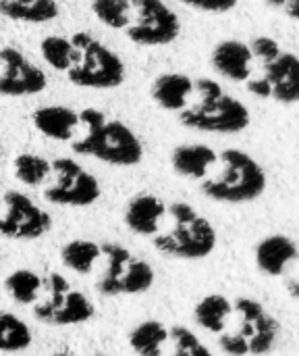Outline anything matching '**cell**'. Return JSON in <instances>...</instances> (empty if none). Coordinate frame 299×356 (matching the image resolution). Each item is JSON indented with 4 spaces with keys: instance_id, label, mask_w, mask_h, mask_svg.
I'll return each instance as SVG.
<instances>
[{
    "instance_id": "obj_1",
    "label": "cell",
    "mask_w": 299,
    "mask_h": 356,
    "mask_svg": "<svg viewBox=\"0 0 299 356\" xmlns=\"http://www.w3.org/2000/svg\"><path fill=\"white\" fill-rule=\"evenodd\" d=\"M79 115L81 125H85V134L71 142L73 152L119 167H133L142 163L144 146L125 123L106 119L102 111L92 106L83 108Z\"/></svg>"
},
{
    "instance_id": "obj_2",
    "label": "cell",
    "mask_w": 299,
    "mask_h": 356,
    "mask_svg": "<svg viewBox=\"0 0 299 356\" xmlns=\"http://www.w3.org/2000/svg\"><path fill=\"white\" fill-rule=\"evenodd\" d=\"M196 88L200 92V102L181 111V123L198 131H219V134H237L250 125L248 106L225 94L219 81L198 79Z\"/></svg>"
},
{
    "instance_id": "obj_3",
    "label": "cell",
    "mask_w": 299,
    "mask_h": 356,
    "mask_svg": "<svg viewBox=\"0 0 299 356\" xmlns=\"http://www.w3.org/2000/svg\"><path fill=\"white\" fill-rule=\"evenodd\" d=\"M173 217V229L154 236V246L162 254L177 259H204L216 246V232L208 219L200 217L187 202H175L169 207Z\"/></svg>"
},
{
    "instance_id": "obj_4",
    "label": "cell",
    "mask_w": 299,
    "mask_h": 356,
    "mask_svg": "<svg viewBox=\"0 0 299 356\" xmlns=\"http://www.w3.org/2000/svg\"><path fill=\"white\" fill-rule=\"evenodd\" d=\"M223 175L206 179L202 192L219 202H250L266 190V173L248 152L229 148L221 154Z\"/></svg>"
},
{
    "instance_id": "obj_5",
    "label": "cell",
    "mask_w": 299,
    "mask_h": 356,
    "mask_svg": "<svg viewBox=\"0 0 299 356\" xmlns=\"http://www.w3.org/2000/svg\"><path fill=\"white\" fill-rule=\"evenodd\" d=\"M73 44L77 48V56L73 67L67 71L71 83L92 90H110L125 81V65L121 56L102 42L79 31L73 35Z\"/></svg>"
},
{
    "instance_id": "obj_6",
    "label": "cell",
    "mask_w": 299,
    "mask_h": 356,
    "mask_svg": "<svg viewBox=\"0 0 299 356\" xmlns=\"http://www.w3.org/2000/svg\"><path fill=\"white\" fill-rule=\"evenodd\" d=\"M102 254L108 259L106 275L98 284V292L104 296H119V294H144L154 284L152 267L135 259L125 246L106 242L102 244Z\"/></svg>"
},
{
    "instance_id": "obj_7",
    "label": "cell",
    "mask_w": 299,
    "mask_h": 356,
    "mask_svg": "<svg viewBox=\"0 0 299 356\" xmlns=\"http://www.w3.org/2000/svg\"><path fill=\"white\" fill-rule=\"evenodd\" d=\"M52 171L56 175V184L44 190V198L48 202L62 207H89L100 198L102 190L98 179L77 161L69 156L54 159Z\"/></svg>"
},
{
    "instance_id": "obj_8",
    "label": "cell",
    "mask_w": 299,
    "mask_h": 356,
    "mask_svg": "<svg viewBox=\"0 0 299 356\" xmlns=\"http://www.w3.org/2000/svg\"><path fill=\"white\" fill-rule=\"evenodd\" d=\"M50 298L33 307V317L46 325H77L94 317V305L77 290H71L69 282L52 273L50 280Z\"/></svg>"
},
{
    "instance_id": "obj_9",
    "label": "cell",
    "mask_w": 299,
    "mask_h": 356,
    "mask_svg": "<svg viewBox=\"0 0 299 356\" xmlns=\"http://www.w3.org/2000/svg\"><path fill=\"white\" fill-rule=\"evenodd\" d=\"M137 21L127 27V38L139 46H164L179 38L181 23L162 0H131Z\"/></svg>"
},
{
    "instance_id": "obj_10",
    "label": "cell",
    "mask_w": 299,
    "mask_h": 356,
    "mask_svg": "<svg viewBox=\"0 0 299 356\" xmlns=\"http://www.w3.org/2000/svg\"><path fill=\"white\" fill-rule=\"evenodd\" d=\"M52 229V217L35 207L25 194L8 190L4 192V215L0 219V232L8 240H37Z\"/></svg>"
},
{
    "instance_id": "obj_11",
    "label": "cell",
    "mask_w": 299,
    "mask_h": 356,
    "mask_svg": "<svg viewBox=\"0 0 299 356\" xmlns=\"http://www.w3.org/2000/svg\"><path fill=\"white\" fill-rule=\"evenodd\" d=\"M0 92L2 96H33L46 90V73L31 65L19 50L6 46L0 52Z\"/></svg>"
},
{
    "instance_id": "obj_12",
    "label": "cell",
    "mask_w": 299,
    "mask_h": 356,
    "mask_svg": "<svg viewBox=\"0 0 299 356\" xmlns=\"http://www.w3.org/2000/svg\"><path fill=\"white\" fill-rule=\"evenodd\" d=\"M235 311L241 315V332L248 342H250V353L252 355H264L275 346L277 334H279V323L275 317H271L264 307L252 298H239L235 302Z\"/></svg>"
},
{
    "instance_id": "obj_13",
    "label": "cell",
    "mask_w": 299,
    "mask_h": 356,
    "mask_svg": "<svg viewBox=\"0 0 299 356\" xmlns=\"http://www.w3.org/2000/svg\"><path fill=\"white\" fill-rule=\"evenodd\" d=\"M266 67V79L273 88V98L283 104L299 100V56L293 52H281Z\"/></svg>"
},
{
    "instance_id": "obj_14",
    "label": "cell",
    "mask_w": 299,
    "mask_h": 356,
    "mask_svg": "<svg viewBox=\"0 0 299 356\" xmlns=\"http://www.w3.org/2000/svg\"><path fill=\"white\" fill-rule=\"evenodd\" d=\"M252 56H254L252 46H248L239 40H225L214 48L212 65L221 75H225L233 81H246L250 77Z\"/></svg>"
},
{
    "instance_id": "obj_15",
    "label": "cell",
    "mask_w": 299,
    "mask_h": 356,
    "mask_svg": "<svg viewBox=\"0 0 299 356\" xmlns=\"http://www.w3.org/2000/svg\"><path fill=\"white\" fill-rule=\"evenodd\" d=\"M164 215H166V204L160 198L152 194H142L129 202L125 211V223L137 236H156L160 227V219Z\"/></svg>"
},
{
    "instance_id": "obj_16",
    "label": "cell",
    "mask_w": 299,
    "mask_h": 356,
    "mask_svg": "<svg viewBox=\"0 0 299 356\" xmlns=\"http://www.w3.org/2000/svg\"><path fill=\"white\" fill-rule=\"evenodd\" d=\"M81 123V115L69 106H42L33 113V125L40 134L52 140L67 142L73 138L77 125Z\"/></svg>"
},
{
    "instance_id": "obj_17",
    "label": "cell",
    "mask_w": 299,
    "mask_h": 356,
    "mask_svg": "<svg viewBox=\"0 0 299 356\" xmlns=\"http://www.w3.org/2000/svg\"><path fill=\"white\" fill-rule=\"evenodd\" d=\"M299 248L287 236H268L256 248V263L266 275H281L285 267L296 261Z\"/></svg>"
},
{
    "instance_id": "obj_18",
    "label": "cell",
    "mask_w": 299,
    "mask_h": 356,
    "mask_svg": "<svg viewBox=\"0 0 299 356\" xmlns=\"http://www.w3.org/2000/svg\"><path fill=\"white\" fill-rule=\"evenodd\" d=\"M196 83L183 73H164L152 86V98L164 111H183Z\"/></svg>"
},
{
    "instance_id": "obj_19",
    "label": "cell",
    "mask_w": 299,
    "mask_h": 356,
    "mask_svg": "<svg viewBox=\"0 0 299 356\" xmlns=\"http://www.w3.org/2000/svg\"><path fill=\"white\" fill-rule=\"evenodd\" d=\"M216 152L210 146L204 144H189V146H179L173 150L171 163L173 169L183 175V177H191V179H202L208 169L216 163Z\"/></svg>"
},
{
    "instance_id": "obj_20",
    "label": "cell",
    "mask_w": 299,
    "mask_h": 356,
    "mask_svg": "<svg viewBox=\"0 0 299 356\" xmlns=\"http://www.w3.org/2000/svg\"><path fill=\"white\" fill-rule=\"evenodd\" d=\"M2 15L23 23H46L58 17V4L54 0H2Z\"/></svg>"
},
{
    "instance_id": "obj_21",
    "label": "cell",
    "mask_w": 299,
    "mask_h": 356,
    "mask_svg": "<svg viewBox=\"0 0 299 356\" xmlns=\"http://www.w3.org/2000/svg\"><path fill=\"white\" fill-rule=\"evenodd\" d=\"M171 330L160 321H144L129 336V346L142 356H160L164 342H169Z\"/></svg>"
},
{
    "instance_id": "obj_22",
    "label": "cell",
    "mask_w": 299,
    "mask_h": 356,
    "mask_svg": "<svg viewBox=\"0 0 299 356\" xmlns=\"http://www.w3.org/2000/svg\"><path fill=\"white\" fill-rule=\"evenodd\" d=\"M100 254H102V246H98L96 242L73 240V242L62 246L60 261L67 269H71L79 275H87L92 271L94 263L100 259Z\"/></svg>"
},
{
    "instance_id": "obj_23",
    "label": "cell",
    "mask_w": 299,
    "mask_h": 356,
    "mask_svg": "<svg viewBox=\"0 0 299 356\" xmlns=\"http://www.w3.org/2000/svg\"><path fill=\"white\" fill-rule=\"evenodd\" d=\"M233 305L229 302V298L221 296V294H210L204 300L198 302L196 307V321L200 327L219 334L225 330V321L231 315Z\"/></svg>"
},
{
    "instance_id": "obj_24",
    "label": "cell",
    "mask_w": 299,
    "mask_h": 356,
    "mask_svg": "<svg viewBox=\"0 0 299 356\" xmlns=\"http://www.w3.org/2000/svg\"><path fill=\"white\" fill-rule=\"evenodd\" d=\"M42 56L44 60L58 71H69L75 63L77 56V48L73 44V38H65V35H48L42 40L40 44Z\"/></svg>"
},
{
    "instance_id": "obj_25",
    "label": "cell",
    "mask_w": 299,
    "mask_h": 356,
    "mask_svg": "<svg viewBox=\"0 0 299 356\" xmlns=\"http://www.w3.org/2000/svg\"><path fill=\"white\" fill-rule=\"evenodd\" d=\"M31 344V332L25 321L15 317L12 313H4L0 317V350L2 353H19Z\"/></svg>"
},
{
    "instance_id": "obj_26",
    "label": "cell",
    "mask_w": 299,
    "mask_h": 356,
    "mask_svg": "<svg viewBox=\"0 0 299 356\" xmlns=\"http://www.w3.org/2000/svg\"><path fill=\"white\" fill-rule=\"evenodd\" d=\"M4 286H6V292L10 294V298L15 302L33 305L40 290H42V280L29 269H17L4 280Z\"/></svg>"
},
{
    "instance_id": "obj_27",
    "label": "cell",
    "mask_w": 299,
    "mask_h": 356,
    "mask_svg": "<svg viewBox=\"0 0 299 356\" xmlns=\"http://www.w3.org/2000/svg\"><path fill=\"white\" fill-rule=\"evenodd\" d=\"M50 171H52V163L37 154L23 152L15 159V177L25 186L44 184V179L50 175Z\"/></svg>"
},
{
    "instance_id": "obj_28",
    "label": "cell",
    "mask_w": 299,
    "mask_h": 356,
    "mask_svg": "<svg viewBox=\"0 0 299 356\" xmlns=\"http://www.w3.org/2000/svg\"><path fill=\"white\" fill-rule=\"evenodd\" d=\"M133 8L131 0H94L92 10L94 15L110 29H125L129 27V10Z\"/></svg>"
},
{
    "instance_id": "obj_29",
    "label": "cell",
    "mask_w": 299,
    "mask_h": 356,
    "mask_svg": "<svg viewBox=\"0 0 299 356\" xmlns=\"http://www.w3.org/2000/svg\"><path fill=\"white\" fill-rule=\"evenodd\" d=\"M171 340L175 344V355L179 356H210V350L198 340V336L183 327V325H175L171 327Z\"/></svg>"
},
{
    "instance_id": "obj_30",
    "label": "cell",
    "mask_w": 299,
    "mask_h": 356,
    "mask_svg": "<svg viewBox=\"0 0 299 356\" xmlns=\"http://www.w3.org/2000/svg\"><path fill=\"white\" fill-rule=\"evenodd\" d=\"M252 50H254V56H258L264 65L273 63L281 54V46L277 44V40H273L268 35L254 38L252 40Z\"/></svg>"
},
{
    "instance_id": "obj_31",
    "label": "cell",
    "mask_w": 299,
    "mask_h": 356,
    "mask_svg": "<svg viewBox=\"0 0 299 356\" xmlns=\"http://www.w3.org/2000/svg\"><path fill=\"white\" fill-rule=\"evenodd\" d=\"M221 348L227 353V355L233 356H244L252 355L250 353V342L244 334H237V336H231V334H225L221 338Z\"/></svg>"
},
{
    "instance_id": "obj_32",
    "label": "cell",
    "mask_w": 299,
    "mask_h": 356,
    "mask_svg": "<svg viewBox=\"0 0 299 356\" xmlns=\"http://www.w3.org/2000/svg\"><path fill=\"white\" fill-rule=\"evenodd\" d=\"M181 2L206 13H227L237 6V0H181Z\"/></svg>"
},
{
    "instance_id": "obj_33",
    "label": "cell",
    "mask_w": 299,
    "mask_h": 356,
    "mask_svg": "<svg viewBox=\"0 0 299 356\" xmlns=\"http://www.w3.org/2000/svg\"><path fill=\"white\" fill-rule=\"evenodd\" d=\"M248 90H250L252 94L260 96V98H268V96H273V88H271V81H268L266 77L250 81V83H248Z\"/></svg>"
},
{
    "instance_id": "obj_34",
    "label": "cell",
    "mask_w": 299,
    "mask_h": 356,
    "mask_svg": "<svg viewBox=\"0 0 299 356\" xmlns=\"http://www.w3.org/2000/svg\"><path fill=\"white\" fill-rule=\"evenodd\" d=\"M285 10L291 19L299 21V0H287L285 2Z\"/></svg>"
},
{
    "instance_id": "obj_35",
    "label": "cell",
    "mask_w": 299,
    "mask_h": 356,
    "mask_svg": "<svg viewBox=\"0 0 299 356\" xmlns=\"http://www.w3.org/2000/svg\"><path fill=\"white\" fill-rule=\"evenodd\" d=\"M289 292H291V296H296V298H299V284H296V282H291V284H289Z\"/></svg>"
},
{
    "instance_id": "obj_36",
    "label": "cell",
    "mask_w": 299,
    "mask_h": 356,
    "mask_svg": "<svg viewBox=\"0 0 299 356\" xmlns=\"http://www.w3.org/2000/svg\"><path fill=\"white\" fill-rule=\"evenodd\" d=\"M268 4H273V6H285V2L287 0H266Z\"/></svg>"
}]
</instances>
